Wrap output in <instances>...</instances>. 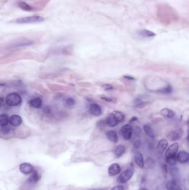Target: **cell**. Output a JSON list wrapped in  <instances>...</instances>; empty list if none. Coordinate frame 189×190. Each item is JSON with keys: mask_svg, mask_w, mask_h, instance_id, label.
<instances>
[{"mask_svg": "<svg viewBox=\"0 0 189 190\" xmlns=\"http://www.w3.org/2000/svg\"><path fill=\"white\" fill-rule=\"evenodd\" d=\"M41 178V176L39 175V173L37 171L34 170L33 172H32V175L29 178L27 179V180L30 181L32 184H36L38 182Z\"/></svg>", "mask_w": 189, "mask_h": 190, "instance_id": "16", "label": "cell"}, {"mask_svg": "<svg viewBox=\"0 0 189 190\" xmlns=\"http://www.w3.org/2000/svg\"><path fill=\"white\" fill-rule=\"evenodd\" d=\"M140 141L139 140H136L135 141V143H134V146L135 147L138 148L140 146Z\"/></svg>", "mask_w": 189, "mask_h": 190, "instance_id": "36", "label": "cell"}, {"mask_svg": "<svg viewBox=\"0 0 189 190\" xmlns=\"http://www.w3.org/2000/svg\"><path fill=\"white\" fill-rule=\"evenodd\" d=\"M105 122L107 125L111 127H114L119 124V122L118 121L117 117L115 116L113 112L107 117L105 120Z\"/></svg>", "mask_w": 189, "mask_h": 190, "instance_id": "10", "label": "cell"}, {"mask_svg": "<svg viewBox=\"0 0 189 190\" xmlns=\"http://www.w3.org/2000/svg\"><path fill=\"white\" fill-rule=\"evenodd\" d=\"M20 171L24 175H28L34 171V167L30 163L24 162L21 163L19 167Z\"/></svg>", "mask_w": 189, "mask_h": 190, "instance_id": "7", "label": "cell"}, {"mask_svg": "<svg viewBox=\"0 0 189 190\" xmlns=\"http://www.w3.org/2000/svg\"><path fill=\"white\" fill-rule=\"evenodd\" d=\"M134 157H135V163L140 167H144V158L143 156L141 155V153L139 152H136L134 154Z\"/></svg>", "mask_w": 189, "mask_h": 190, "instance_id": "17", "label": "cell"}, {"mask_svg": "<svg viewBox=\"0 0 189 190\" xmlns=\"http://www.w3.org/2000/svg\"><path fill=\"white\" fill-rule=\"evenodd\" d=\"M134 173V170L133 168L126 170L118 177L117 179L118 182L119 184H124L128 182L132 177Z\"/></svg>", "mask_w": 189, "mask_h": 190, "instance_id": "4", "label": "cell"}, {"mask_svg": "<svg viewBox=\"0 0 189 190\" xmlns=\"http://www.w3.org/2000/svg\"><path fill=\"white\" fill-rule=\"evenodd\" d=\"M167 162L171 165H175L176 162V156H174V157H170V158H166Z\"/></svg>", "mask_w": 189, "mask_h": 190, "instance_id": "30", "label": "cell"}, {"mask_svg": "<svg viewBox=\"0 0 189 190\" xmlns=\"http://www.w3.org/2000/svg\"><path fill=\"white\" fill-rule=\"evenodd\" d=\"M140 35L143 37H153L155 36V34L153 33V32H151L150 31L144 30H142L140 32Z\"/></svg>", "mask_w": 189, "mask_h": 190, "instance_id": "28", "label": "cell"}, {"mask_svg": "<svg viewBox=\"0 0 189 190\" xmlns=\"http://www.w3.org/2000/svg\"><path fill=\"white\" fill-rule=\"evenodd\" d=\"M120 133L125 140L128 141L132 136V126L130 124L124 125L120 129Z\"/></svg>", "mask_w": 189, "mask_h": 190, "instance_id": "5", "label": "cell"}, {"mask_svg": "<svg viewBox=\"0 0 189 190\" xmlns=\"http://www.w3.org/2000/svg\"><path fill=\"white\" fill-rule=\"evenodd\" d=\"M6 102L9 106H17L22 102V99L20 95L17 93L9 94L6 97Z\"/></svg>", "mask_w": 189, "mask_h": 190, "instance_id": "2", "label": "cell"}, {"mask_svg": "<svg viewBox=\"0 0 189 190\" xmlns=\"http://www.w3.org/2000/svg\"><path fill=\"white\" fill-rule=\"evenodd\" d=\"M106 136L107 139L113 143L118 142V136L117 132L114 130H109L106 132Z\"/></svg>", "mask_w": 189, "mask_h": 190, "instance_id": "14", "label": "cell"}, {"mask_svg": "<svg viewBox=\"0 0 189 190\" xmlns=\"http://www.w3.org/2000/svg\"><path fill=\"white\" fill-rule=\"evenodd\" d=\"M137 120H138V118L136 117H135V116H134V117H132V118L130 120L129 122H130V123H133V122L136 121Z\"/></svg>", "mask_w": 189, "mask_h": 190, "instance_id": "37", "label": "cell"}, {"mask_svg": "<svg viewBox=\"0 0 189 190\" xmlns=\"http://www.w3.org/2000/svg\"><path fill=\"white\" fill-rule=\"evenodd\" d=\"M75 100L72 97L67 98L65 101V103L68 107H72L75 105Z\"/></svg>", "mask_w": 189, "mask_h": 190, "instance_id": "29", "label": "cell"}, {"mask_svg": "<svg viewBox=\"0 0 189 190\" xmlns=\"http://www.w3.org/2000/svg\"><path fill=\"white\" fill-rule=\"evenodd\" d=\"M9 117L6 114L0 115V126H7V125L9 123Z\"/></svg>", "mask_w": 189, "mask_h": 190, "instance_id": "24", "label": "cell"}, {"mask_svg": "<svg viewBox=\"0 0 189 190\" xmlns=\"http://www.w3.org/2000/svg\"><path fill=\"white\" fill-rule=\"evenodd\" d=\"M160 113L164 117L168 118H173L175 116V114L173 110L167 108L162 109Z\"/></svg>", "mask_w": 189, "mask_h": 190, "instance_id": "21", "label": "cell"}, {"mask_svg": "<svg viewBox=\"0 0 189 190\" xmlns=\"http://www.w3.org/2000/svg\"><path fill=\"white\" fill-rule=\"evenodd\" d=\"M100 98H101L102 100L106 101H107V102H115L114 101V100H115L114 98L109 97L102 96L100 97Z\"/></svg>", "mask_w": 189, "mask_h": 190, "instance_id": "32", "label": "cell"}, {"mask_svg": "<svg viewBox=\"0 0 189 190\" xmlns=\"http://www.w3.org/2000/svg\"><path fill=\"white\" fill-rule=\"evenodd\" d=\"M189 159V154L185 151H180V152L177 154V156H176V160L180 163H186L187 162H188Z\"/></svg>", "mask_w": 189, "mask_h": 190, "instance_id": "13", "label": "cell"}, {"mask_svg": "<svg viewBox=\"0 0 189 190\" xmlns=\"http://www.w3.org/2000/svg\"><path fill=\"white\" fill-rule=\"evenodd\" d=\"M29 105L34 109H40L42 105V100L39 97H36L30 101Z\"/></svg>", "mask_w": 189, "mask_h": 190, "instance_id": "15", "label": "cell"}, {"mask_svg": "<svg viewBox=\"0 0 189 190\" xmlns=\"http://www.w3.org/2000/svg\"><path fill=\"white\" fill-rule=\"evenodd\" d=\"M168 146V142L165 139H162L159 141L157 146V149L160 153H163Z\"/></svg>", "mask_w": 189, "mask_h": 190, "instance_id": "18", "label": "cell"}, {"mask_svg": "<svg viewBox=\"0 0 189 190\" xmlns=\"http://www.w3.org/2000/svg\"><path fill=\"white\" fill-rule=\"evenodd\" d=\"M45 21V18L40 16L34 15L24 17L16 20L15 23L18 24H27L42 22Z\"/></svg>", "mask_w": 189, "mask_h": 190, "instance_id": "1", "label": "cell"}, {"mask_svg": "<svg viewBox=\"0 0 189 190\" xmlns=\"http://www.w3.org/2000/svg\"><path fill=\"white\" fill-rule=\"evenodd\" d=\"M15 135V131L12 127L6 126L0 127V137L5 140L12 139Z\"/></svg>", "mask_w": 189, "mask_h": 190, "instance_id": "3", "label": "cell"}, {"mask_svg": "<svg viewBox=\"0 0 189 190\" xmlns=\"http://www.w3.org/2000/svg\"><path fill=\"white\" fill-rule=\"evenodd\" d=\"M178 149H179V145L177 143H173V145L170 146L165 153L166 158L176 156V153L178 151Z\"/></svg>", "mask_w": 189, "mask_h": 190, "instance_id": "6", "label": "cell"}, {"mask_svg": "<svg viewBox=\"0 0 189 190\" xmlns=\"http://www.w3.org/2000/svg\"><path fill=\"white\" fill-rule=\"evenodd\" d=\"M9 122L12 126L18 127L22 124V119L21 116L18 115H12L9 118Z\"/></svg>", "mask_w": 189, "mask_h": 190, "instance_id": "12", "label": "cell"}, {"mask_svg": "<svg viewBox=\"0 0 189 190\" xmlns=\"http://www.w3.org/2000/svg\"><path fill=\"white\" fill-rule=\"evenodd\" d=\"M124 79H127L128 80H135V78L131 76L125 75L123 76Z\"/></svg>", "mask_w": 189, "mask_h": 190, "instance_id": "35", "label": "cell"}, {"mask_svg": "<svg viewBox=\"0 0 189 190\" xmlns=\"http://www.w3.org/2000/svg\"><path fill=\"white\" fill-rule=\"evenodd\" d=\"M134 102L135 105H137L138 104H139V103L142 102L143 101H142V99H141V98L138 97V98H136V99H135Z\"/></svg>", "mask_w": 189, "mask_h": 190, "instance_id": "34", "label": "cell"}, {"mask_svg": "<svg viewBox=\"0 0 189 190\" xmlns=\"http://www.w3.org/2000/svg\"><path fill=\"white\" fill-rule=\"evenodd\" d=\"M166 187L168 190H182L179 185L177 184V182L175 180L168 182L166 184Z\"/></svg>", "mask_w": 189, "mask_h": 190, "instance_id": "19", "label": "cell"}, {"mask_svg": "<svg viewBox=\"0 0 189 190\" xmlns=\"http://www.w3.org/2000/svg\"><path fill=\"white\" fill-rule=\"evenodd\" d=\"M111 190H124V187L122 185H118L113 187Z\"/></svg>", "mask_w": 189, "mask_h": 190, "instance_id": "33", "label": "cell"}, {"mask_svg": "<svg viewBox=\"0 0 189 190\" xmlns=\"http://www.w3.org/2000/svg\"><path fill=\"white\" fill-rule=\"evenodd\" d=\"M36 185V184L31 183L27 180L21 186L20 190H34Z\"/></svg>", "mask_w": 189, "mask_h": 190, "instance_id": "22", "label": "cell"}, {"mask_svg": "<svg viewBox=\"0 0 189 190\" xmlns=\"http://www.w3.org/2000/svg\"><path fill=\"white\" fill-rule=\"evenodd\" d=\"M18 6L21 9L26 11H33V8L32 6L26 3L24 1H20L18 3Z\"/></svg>", "mask_w": 189, "mask_h": 190, "instance_id": "23", "label": "cell"}, {"mask_svg": "<svg viewBox=\"0 0 189 190\" xmlns=\"http://www.w3.org/2000/svg\"><path fill=\"white\" fill-rule=\"evenodd\" d=\"M125 151V148L123 145H118L114 148V154L117 157H120L124 154Z\"/></svg>", "mask_w": 189, "mask_h": 190, "instance_id": "20", "label": "cell"}, {"mask_svg": "<svg viewBox=\"0 0 189 190\" xmlns=\"http://www.w3.org/2000/svg\"><path fill=\"white\" fill-rule=\"evenodd\" d=\"M121 171V167L118 163H113L108 169V173L111 176L118 175Z\"/></svg>", "mask_w": 189, "mask_h": 190, "instance_id": "11", "label": "cell"}, {"mask_svg": "<svg viewBox=\"0 0 189 190\" xmlns=\"http://www.w3.org/2000/svg\"><path fill=\"white\" fill-rule=\"evenodd\" d=\"M102 88L106 91H111L113 90V86L111 84H104L102 85Z\"/></svg>", "mask_w": 189, "mask_h": 190, "instance_id": "31", "label": "cell"}, {"mask_svg": "<svg viewBox=\"0 0 189 190\" xmlns=\"http://www.w3.org/2000/svg\"><path fill=\"white\" fill-rule=\"evenodd\" d=\"M113 113L117 117L119 123L124 122L125 120V116L122 112L119 111H114L113 112Z\"/></svg>", "mask_w": 189, "mask_h": 190, "instance_id": "26", "label": "cell"}, {"mask_svg": "<svg viewBox=\"0 0 189 190\" xmlns=\"http://www.w3.org/2000/svg\"><path fill=\"white\" fill-rule=\"evenodd\" d=\"M173 91V88L170 85H168L167 86H166L165 88H162L160 90L158 91V92L159 93H162L164 94H170Z\"/></svg>", "mask_w": 189, "mask_h": 190, "instance_id": "27", "label": "cell"}, {"mask_svg": "<svg viewBox=\"0 0 189 190\" xmlns=\"http://www.w3.org/2000/svg\"><path fill=\"white\" fill-rule=\"evenodd\" d=\"M147 190V188H141L140 189H139V190Z\"/></svg>", "mask_w": 189, "mask_h": 190, "instance_id": "38", "label": "cell"}, {"mask_svg": "<svg viewBox=\"0 0 189 190\" xmlns=\"http://www.w3.org/2000/svg\"><path fill=\"white\" fill-rule=\"evenodd\" d=\"M89 112L94 116H100L102 114V110L100 106L96 103H93L89 106Z\"/></svg>", "mask_w": 189, "mask_h": 190, "instance_id": "8", "label": "cell"}, {"mask_svg": "<svg viewBox=\"0 0 189 190\" xmlns=\"http://www.w3.org/2000/svg\"><path fill=\"white\" fill-rule=\"evenodd\" d=\"M183 135V131L181 129L173 130L169 133L168 135V138L170 141H176L181 137Z\"/></svg>", "mask_w": 189, "mask_h": 190, "instance_id": "9", "label": "cell"}, {"mask_svg": "<svg viewBox=\"0 0 189 190\" xmlns=\"http://www.w3.org/2000/svg\"><path fill=\"white\" fill-rule=\"evenodd\" d=\"M144 132L147 134V135L149 136L151 139L155 138V134L153 130L151 128V127L147 125H145L143 126Z\"/></svg>", "mask_w": 189, "mask_h": 190, "instance_id": "25", "label": "cell"}, {"mask_svg": "<svg viewBox=\"0 0 189 190\" xmlns=\"http://www.w3.org/2000/svg\"></svg>", "mask_w": 189, "mask_h": 190, "instance_id": "39", "label": "cell"}]
</instances>
